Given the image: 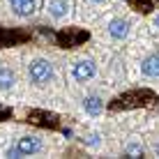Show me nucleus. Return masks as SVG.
<instances>
[{
    "instance_id": "obj_1",
    "label": "nucleus",
    "mask_w": 159,
    "mask_h": 159,
    "mask_svg": "<svg viewBox=\"0 0 159 159\" xmlns=\"http://www.w3.org/2000/svg\"><path fill=\"white\" fill-rule=\"evenodd\" d=\"M53 76H56L53 65L48 62V60H44V58H35L28 65V79H30V83H35V85H48L53 81Z\"/></svg>"
},
{
    "instance_id": "obj_2",
    "label": "nucleus",
    "mask_w": 159,
    "mask_h": 159,
    "mask_svg": "<svg viewBox=\"0 0 159 159\" xmlns=\"http://www.w3.org/2000/svg\"><path fill=\"white\" fill-rule=\"evenodd\" d=\"M39 150H42V141L37 136H21L12 148H7L5 155L7 157H30V155H37Z\"/></svg>"
},
{
    "instance_id": "obj_3",
    "label": "nucleus",
    "mask_w": 159,
    "mask_h": 159,
    "mask_svg": "<svg viewBox=\"0 0 159 159\" xmlns=\"http://www.w3.org/2000/svg\"><path fill=\"white\" fill-rule=\"evenodd\" d=\"M97 67L95 62H92L90 58H83V60H76L72 65V69H69V74H72L74 81H79V83H85V81H90L92 76H95Z\"/></svg>"
},
{
    "instance_id": "obj_4",
    "label": "nucleus",
    "mask_w": 159,
    "mask_h": 159,
    "mask_svg": "<svg viewBox=\"0 0 159 159\" xmlns=\"http://www.w3.org/2000/svg\"><path fill=\"white\" fill-rule=\"evenodd\" d=\"M129 28H131V23L127 19H111L108 21V37L116 42H122L129 35Z\"/></svg>"
},
{
    "instance_id": "obj_5",
    "label": "nucleus",
    "mask_w": 159,
    "mask_h": 159,
    "mask_svg": "<svg viewBox=\"0 0 159 159\" xmlns=\"http://www.w3.org/2000/svg\"><path fill=\"white\" fill-rule=\"evenodd\" d=\"M9 7H12V12L16 16H21V19H28V16L35 14L37 9V0H7Z\"/></svg>"
},
{
    "instance_id": "obj_6",
    "label": "nucleus",
    "mask_w": 159,
    "mask_h": 159,
    "mask_svg": "<svg viewBox=\"0 0 159 159\" xmlns=\"http://www.w3.org/2000/svg\"><path fill=\"white\" fill-rule=\"evenodd\" d=\"M46 12L51 19L62 21L69 14V0H46Z\"/></svg>"
},
{
    "instance_id": "obj_7",
    "label": "nucleus",
    "mask_w": 159,
    "mask_h": 159,
    "mask_svg": "<svg viewBox=\"0 0 159 159\" xmlns=\"http://www.w3.org/2000/svg\"><path fill=\"white\" fill-rule=\"evenodd\" d=\"M141 74L148 79H159V53H152L141 60Z\"/></svg>"
},
{
    "instance_id": "obj_8",
    "label": "nucleus",
    "mask_w": 159,
    "mask_h": 159,
    "mask_svg": "<svg viewBox=\"0 0 159 159\" xmlns=\"http://www.w3.org/2000/svg\"><path fill=\"white\" fill-rule=\"evenodd\" d=\"M83 111L88 113V116H99V113L104 111V99L97 95H90L83 99Z\"/></svg>"
},
{
    "instance_id": "obj_9",
    "label": "nucleus",
    "mask_w": 159,
    "mask_h": 159,
    "mask_svg": "<svg viewBox=\"0 0 159 159\" xmlns=\"http://www.w3.org/2000/svg\"><path fill=\"white\" fill-rule=\"evenodd\" d=\"M16 83V76L14 72L7 67V65H2L0 62V90H12Z\"/></svg>"
},
{
    "instance_id": "obj_10",
    "label": "nucleus",
    "mask_w": 159,
    "mask_h": 159,
    "mask_svg": "<svg viewBox=\"0 0 159 159\" xmlns=\"http://www.w3.org/2000/svg\"><path fill=\"white\" fill-rule=\"evenodd\" d=\"M125 155H127V157H143L145 155V148L141 143H129L127 148H125Z\"/></svg>"
},
{
    "instance_id": "obj_11",
    "label": "nucleus",
    "mask_w": 159,
    "mask_h": 159,
    "mask_svg": "<svg viewBox=\"0 0 159 159\" xmlns=\"http://www.w3.org/2000/svg\"><path fill=\"white\" fill-rule=\"evenodd\" d=\"M83 141H85V143H88V145H92V148H97V145H99V134H88V136H85V139H83Z\"/></svg>"
},
{
    "instance_id": "obj_12",
    "label": "nucleus",
    "mask_w": 159,
    "mask_h": 159,
    "mask_svg": "<svg viewBox=\"0 0 159 159\" xmlns=\"http://www.w3.org/2000/svg\"><path fill=\"white\" fill-rule=\"evenodd\" d=\"M155 25H157V28H159V14L155 16Z\"/></svg>"
},
{
    "instance_id": "obj_13",
    "label": "nucleus",
    "mask_w": 159,
    "mask_h": 159,
    "mask_svg": "<svg viewBox=\"0 0 159 159\" xmlns=\"http://www.w3.org/2000/svg\"><path fill=\"white\" fill-rule=\"evenodd\" d=\"M90 2H97V5H99V2H106V0H90Z\"/></svg>"
}]
</instances>
